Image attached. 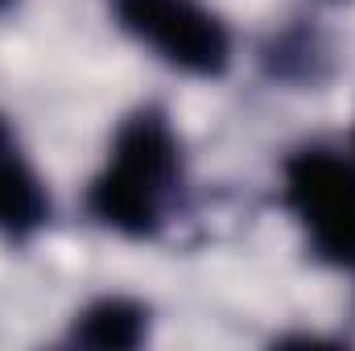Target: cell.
Instances as JSON below:
<instances>
[{"label":"cell","instance_id":"7","mask_svg":"<svg viewBox=\"0 0 355 351\" xmlns=\"http://www.w3.org/2000/svg\"><path fill=\"white\" fill-rule=\"evenodd\" d=\"M0 4H4V0H0Z\"/></svg>","mask_w":355,"mask_h":351},{"label":"cell","instance_id":"3","mask_svg":"<svg viewBox=\"0 0 355 351\" xmlns=\"http://www.w3.org/2000/svg\"><path fill=\"white\" fill-rule=\"evenodd\" d=\"M91 207H95V215L103 223H112V228H120L128 236H145L153 228V219H157V186H149L145 178L112 166L95 182Z\"/></svg>","mask_w":355,"mask_h":351},{"label":"cell","instance_id":"4","mask_svg":"<svg viewBox=\"0 0 355 351\" xmlns=\"http://www.w3.org/2000/svg\"><path fill=\"white\" fill-rule=\"evenodd\" d=\"M116 166L128 170V174L145 178L149 186H166L174 178V166H178V149H174V137L166 132V124L141 116L132 120L120 141H116Z\"/></svg>","mask_w":355,"mask_h":351},{"label":"cell","instance_id":"1","mask_svg":"<svg viewBox=\"0 0 355 351\" xmlns=\"http://www.w3.org/2000/svg\"><path fill=\"white\" fill-rule=\"evenodd\" d=\"M285 194L293 215L310 228L314 248L335 264H355V166L310 149L285 170Z\"/></svg>","mask_w":355,"mask_h":351},{"label":"cell","instance_id":"2","mask_svg":"<svg viewBox=\"0 0 355 351\" xmlns=\"http://www.w3.org/2000/svg\"><path fill=\"white\" fill-rule=\"evenodd\" d=\"M120 21L153 42L174 67L194 75H219L227 62L223 25L194 0H116Z\"/></svg>","mask_w":355,"mask_h":351},{"label":"cell","instance_id":"5","mask_svg":"<svg viewBox=\"0 0 355 351\" xmlns=\"http://www.w3.org/2000/svg\"><path fill=\"white\" fill-rule=\"evenodd\" d=\"M75 335H79V343H91V348H132L145 335V314L132 302H120V298L99 302L83 314Z\"/></svg>","mask_w":355,"mask_h":351},{"label":"cell","instance_id":"6","mask_svg":"<svg viewBox=\"0 0 355 351\" xmlns=\"http://www.w3.org/2000/svg\"><path fill=\"white\" fill-rule=\"evenodd\" d=\"M46 215V198L37 190V182L25 174V166L0 157V228L25 232Z\"/></svg>","mask_w":355,"mask_h":351}]
</instances>
